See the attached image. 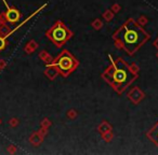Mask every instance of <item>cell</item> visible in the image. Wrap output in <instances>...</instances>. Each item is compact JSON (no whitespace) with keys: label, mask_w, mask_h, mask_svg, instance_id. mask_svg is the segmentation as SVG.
<instances>
[{"label":"cell","mask_w":158,"mask_h":155,"mask_svg":"<svg viewBox=\"0 0 158 155\" xmlns=\"http://www.w3.org/2000/svg\"><path fill=\"white\" fill-rule=\"evenodd\" d=\"M3 48H5V42H3L2 40L0 39V50H2Z\"/></svg>","instance_id":"52a82bcc"},{"label":"cell","mask_w":158,"mask_h":155,"mask_svg":"<svg viewBox=\"0 0 158 155\" xmlns=\"http://www.w3.org/2000/svg\"><path fill=\"white\" fill-rule=\"evenodd\" d=\"M18 17H20V13H18V12L16 11L15 9H11V10H9V11H8V13H7V18L9 20L10 22L14 23V22L17 21Z\"/></svg>","instance_id":"8992f818"},{"label":"cell","mask_w":158,"mask_h":155,"mask_svg":"<svg viewBox=\"0 0 158 155\" xmlns=\"http://www.w3.org/2000/svg\"><path fill=\"white\" fill-rule=\"evenodd\" d=\"M114 39L128 54L132 55L147 41L148 34L133 20H129L115 32Z\"/></svg>","instance_id":"6da1fadb"},{"label":"cell","mask_w":158,"mask_h":155,"mask_svg":"<svg viewBox=\"0 0 158 155\" xmlns=\"http://www.w3.org/2000/svg\"><path fill=\"white\" fill-rule=\"evenodd\" d=\"M147 136H148V138L152 140V141L155 142V143L158 146V121H157V123H156V125L148 132Z\"/></svg>","instance_id":"5b68a950"},{"label":"cell","mask_w":158,"mask_h":155,"mask_svg":"<svg viewBox=\"0 0 158 155\" xmlns=\"http://www.w3.org/2000/svg\"><path fill=\"white\" fill-rule=\"evenodd\" d=\"M103 78L114 87L115 91L121 93L137 78V74L121 58H118L112 60V64L104 72Z\"/></svg>","instance_id":"7a4b0ae2"},{"label":"cell","mask_w":158,"mask_h":155,"mask_svg":"<svg viewBox=\"0 0 158 155\" xmlns=\"http://www.w3.org/2000/svg\"><path fill=\"white\" fill-rule=\"evenodd\" d=\"M52 66H55L57 70L63 75H68L73 72L78 66V62L73 57V55L67 51H63L53 62Z\"/></svg>","instance_id":"277c9868"},{"label":"cell","mask_w":158,"mask_h":155,"mask_svg":"<svg viewBox=\"0 0 158 155\" xmlns=\"http://www.w3.org/2000/svg\"><path fill=\"white\" fill-rule=\"evenodd\" d=\"M71 32L62 22H56L50 29L47 31V37L56 46H62L71 38Z\"/></svg>","instance_id":"3957f363"}]
</instances>
